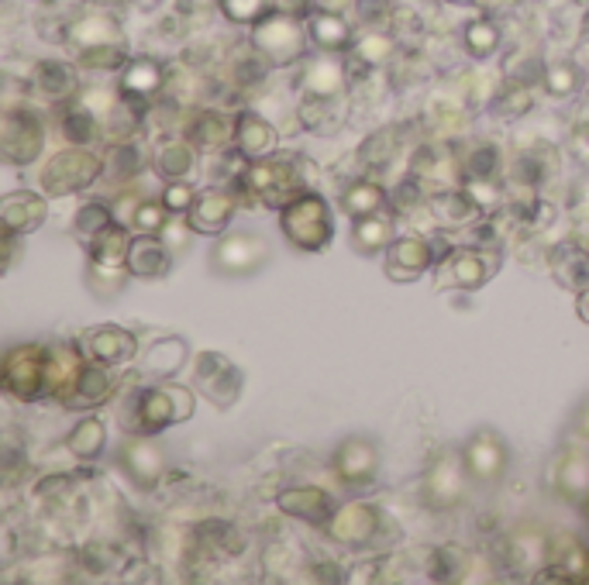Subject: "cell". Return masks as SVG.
<instances>
[{"label": "cell", "mask_w": 589, "mask_h": 585, "mask_svg": "<svg viewBox=\"0 0 589 585\" xmlns=\"http://www.w3.org/2000/svg\"><path fill=\"white\" fill-rule=\"evenodd\" d=\"M279 228H283V238L293 248H300V252H321L331 241V234H335L331 210L317 193H297L290 204H283V210H279Z\"/></svg>", "instance_id": "1"}, {"label": "cell", "mask_w": 589, "mask_h": 585, "mask_svg": "<svg viewBox=\"0 0 589 585\" xmlns=\"http://www.w3.org/2000/svg\"><path fill=\"white\" fill-rule=\"evenodd\" d=\"M193 393L186 386H176V382H162V386H152L145 393H138L135 400V431L142 434H159L166 431L169 424H183V420L193 417Z\"/></svg>", "instance_id": "2"}, {"label": "cell", "mask_w": 589, "mask_h": 585, "mask_svg": "<svg viewBox=\"0 0 589 585\" xmlns=\"http://www.w3.org/2000/svg\"><path fill=\"white\" fill-rule=\"evenodd\" d=\"M104 173V159L87 152L83 145L66 148V152L52 155L42 169V190L49 197H69L76 190H87Z\"/></svg>", "instance_id": "3"}, {"label": "cell", "mask_w": 589, "mask_h": 585, "mask_svg": "<svg viewBox=\"0 0 589 585\" xmlns=\"http://www.w3.org/2000/svg\"><path fill=\"white\" fill-rule=\"evenodd\" d=\"M193 386L200 396L214 403L217 410H228L238 403L245 389V376L228 355L221 351H200L197 362H193Z\"/></svg>", "instance_id": "4"}, {"label": "cell", "mask_w": 589, "mask_h": 585, "mask_svg": "<svg viewBox=\"0 0 589 585\" xmlns=\"http://www.w3.org/2000/svg\"><path fill=\"white\" fill-rule=\"evenodd\" d=\"M45 362H49V348L42 345H18L4 355L0 365V379H4V393L14 400L28 403L45 393Z\"/></svg>", "instance_id": "5"}, {"label": "cell", "mask_w": 589, "mask_h": 585, "mask_svg": "<svg viewBox=\"0 0 589 585\" xmlns=\"http://www.w3.org/2000/svg\"><path fill=\"white\" fill-rule=\"evenodd\" d=\"M45 145V131L42 121L25 107H7L0 117V155L14 166H28L38 159Z\"/></svg>", "instance_id": "6"}, {"label": "cell", "mask_w": 589, "mask_h": 585, "mask_svg": "<svg viewBox=\"0 0 589 585\" xmlns=\"http://www.w3.org/2000/svg\"><path fill=\"white\" fill-rule=\"evenodd\" d=\"M211 262L224 276H252V272H259L262 265L269 262V245H266V238L248 234V231L224 234L214 245Z\"/></svg>", "instance_id": "7"}, {"label": "cell", "mask_w": 589, "mask_h": 585, "mask_svg": "<svg viewBox=\"0 0 589 585\" xmlns=\"http://www.w3.org/2000/svg\"><path fill=\"white\" fill-rule=\"evenodd\" d=\"M462 458H465L469 475L479 482V486H493V482H500L510 465L507 444H503L500 434L490 431V427H479V431L469 434V441H465V448H462Z\"/></svg>", "instance_id": "8"}, {"label": "cell", "mask_w": 589, "mask_h": 585, "mask_svg": "<svg viewBox=\"0 0 589 585\" xmlns=\"http://www.w3.org/2000/svg\"><path fill=\"white\" fill-rule=\"evenodd\" d=\"M335 475L345 482L348 489H362L376 479V468H379V448L362 434H352L335 448Z\"/></svg>", "instance_id": "9"}, {"label": "cell", "mask_w": 589, "mask_h": 585, "mask_svg": "<svg viewBox=\"0 0 589 585\" xmlns=\"http://www.w3.org/2000/svg\"><path fill=\"white\" fill-rule=\"evenodd\" d=\"M469 479L472 475H469V468H465V458L452 455V451L438 455V462H434L428 472V482H424V489H428V503L438 506V510H452V506H459Z\"/></svg>", "instance_id": "10"}, {"label": "cell", "mask_w": 589, "mask_h": 585, "mask_svg": "<svg viewBox=\"0 0 589 585\" xmlns=\"http://www.w3.org/2000/svg\"><path fill=\"white\" fill-rule=\"evenodd\" d=\"M490 259L476 248H452L438 265V290H479L490 279Z\"/></svg>", "instance_id": "11"}, {"label": "cell", "mask_w": 589, "mask_h": 585, "mask_svg": "<svg viewBox=\"0 0 589 585\" xmlns=\"http://www.w3.org/2000/svg\"><path fill=\"white\" fill-rule=\"evenodd\" d=\"M255 49L276 66L297 62L304 56V28L290 18H269L255 25Z\"/></svg>", "instance_id": "12"}, {"label": "cell", "mask_w": 589, "mask_h": 585, "mask_svg": "<svg viewBox=\"0 0 589 585\" xmlns=\"http://www.w3.org/2000/svg\"><path fill=\"white\" fill-rule=\"evenodd\" d=\"M121 465L138 489H155L166 475V451L152 441V434L128 438L121 448Z\"/></svg>", "instance_id": "13"}, {"label": "cell", "mask_w": 589, "mask_h": 585, "mask_svg": "<svg viewBox=\"0 0 589 585\" xmlns=\"http://www.w3.org/2000/svg\"><path fill=\"white\" fill-rule=\"evenodd\" d=\"M80 348L90 362L100 365H121L128 362L138 351V341L131 331H124L118 324H104V327H90V331L80 334Z\"/></svg>", "instance_id": "14"}, {"label": "cell", "mask_w": 589, "mask_h": 585, "mask_svg": "<svg viewBox=\"0 0 589 585\" xmlns=\"http://www.w3.org/2000/svg\"><path fill=\"white\" fill-rule=\"evenodd\" d=\"M245 186L248 193L262 200V204H290L286 193L297 186L293 179V166L290 162H276V159H255L252 166L245 169Z\"/></svg>", "instance_id": "15"}, {"label": "cell", "mask_w": 589, "mask_h": 585, "mask_svg": "<svg viewBox=\"0 0 589 585\" xmlns=\"http://www.w3.org/2000/svg\"><path fill=\"white\" fill-rule=\"evenodd\" d=\"M83 369H87V362H83V348H73V345L49 348V362H45V396L66 403L69 396H73Z\"/></svg>", "instance_id": "16"}, {"label": "cell", "mask_w": 589, "mask_h": 585, "mask_svg": "<svg viewBox=\"0 0 589 585\" xmlns=\"http://www.w3.org/2000/svg\"><path fill=\"white\" fill-rule=\"evenodd\" d=\"M379 527H383L379 510L369 503H345L328 520V534L338 544H369L379 534Z\"/></svg>", "instance_id": "17"}, {"label": "cell", "mask_w": 589, "mask_h": 585, "mask_svg": "<svg viewBox=\"0 0 589 585\" xmlns=\"http://www.w3.org/2000/svg\"><path fill=\"white\" fill-rule=\"evenodd\" d=\"M431 245L417 234L410 238H397L390 248H386V279L393 283H414L424 272L431 269Z\"/></svg>", "instance_id": "18"}, {"label": "cell", "mask_w": 589, "mask_h": 585, "mask_svg": "<svg viewBox=\"0 0 589 585\" xmlns=\"http://www.w3.org/2000/svg\"><path fill=\"white\" fill-rule=\"evenodd\" d=\"M545 565H548V575L558 582H586L589 579V551L583 548V541L572 534H558L548 541Z\"/></svg>", "instance_id": "19"}, {"label": "cell", "mask_w": 589, "mask_h": 585, "mask_svg": "<svg viewBox=\"0 0 589 585\" xmlns=\"http://www.w3.org/2000/svg\"><path fill=\"white\" fill-rule=\"evenodd\" d=\"M276 506L293 520H304V524H328L335 506H331V496L317 486H286L283 493L276 496Z\"/></svg>", "instance_id": "20"}, {"label": "cell", "mask_w": 589, "mask_h": 585, "mask_svg": "<svg viewBox=\"0 0 589 585\" xmlns=\"http://www.w3.org/2000/svg\"><path fill=\"white\" fill-rule=\"evenodd\" d=\"M45 210H49L45 197H38L31 190H14L0 200V224H4V231L28 234L45 221Z\"/></svg>", "instance_id": "21"}, {"label": "cell", "mask_w": 589, "mask_h": 585, "mask_svg": "<svg viewBox=\"0 0 589 585\" xmlns=\"http://www.w3.org/2000/svg\"><path fill=\"white\" fill-rule=\"evenodd\" d=\"M173 265V248L166 241H159L155 234H142V238H131L128 248V272L138 279H159L169 272Z\"/></svg>", "instance_id": "22"}, {"label": "cell", "mask_w": 589, "mask_h": 585, "mask_svg": "<svg viewBox=\"0 0 589 585\" xmlns=\"http://www.w3.org/2000/svg\"><path fill=\"white\" fill-rule=\"evenodd\" d=\"M555 493L569 503H589V455L579 448L562 451L555 462Z\"/></svg>", "instance_id": "23"}, {"label": "cell", "mask_w": 589, "mask_h": 585, "mask_svg": "<svg viewBox=\"0 0 589 585\" xmlns=\"http://www.w3.org/2000/svg\"><path fill=\"white\" fill-rule=\"evenodd\" d=\"M231 217H235V200L221 190H204V193H197L186 221L200 234H221L231 224Z\"/></svg>", "instance_id": "24"}, {"label": "cell", "mask_w": 589, "mask_h": 585, "mask_svg": "<svg viewBox=\"0 0 589 585\" xmlns=\"http://www.w3.org/2000/svg\"><path fill=\"white\" fill-rule=\"evenodd\" d=\"M186 358H190V345H186L183 338H176V334H169V338H159L155 345L145 348V355L138 358V365H142L145 376L169 379L183 369Z\"/></svg>", "instance_id": "25"}, {"label": "cell", "mask_w": 589, "mask_h": 585, "mask_svg": "<svg viewBox=\"0 0 589 585\" xmlns=\"http://www.w3.org/2000/svg\"><path fill=\"white\" fill-rule=\"evenodd\" d=\"M431 214L438 224L445 228H465L472 224L479 214H483V204H479L476 193H465V190H441L431 197Z\"/></svg>", "instance_id": "26"}, {"label": "cell", "mask_w": 589, "mask_h": 585, "mask_svg": "<svg viewBox=\"0 0 589 585\" xmlns=\"http://www.w3.org/2000/svg\"><path fill=\"white\" fill-rule=\"evenodd\" d=\"M393 234H397V224H393V217L390 214H366V217H355V224H352V245H355V252H362V255H376V252H383V248H390L393 241Z\"/></svg>", "instance_id": "27"}, {"label": "cell", "mask_w": 589, "mask_h": 585, "mask_svg": "<svg viewBox=\"0 0 589 585\" xmlns=\"http://www.w3.org/2000/svg\"><path fill=\"white\" fill-rule=\"evenodd\" d=\"M107 369H111V365H100V362L87 365L80 382H76L73 396L66 400V407L93 410V407H100V403H107V396L114 393V376Z\"/></svg>", "instance_id": "28"}, {"label": "cell", "mask_w": 589, "mask_h": 585, "mask_svg": "<svg viewBox=\"0 0 589 585\" xmlns=\"http://www.w3.org/2000/svg\"><path fill=\"white\" fill-rule=\"evenodd\" d=\"M552 276L572 293L586 290V283H589V255L579 245L565 241V245H558L552 252Z\"/></svg>", "instance_id": "29"}, {"label": "cell", "mask_w": 589, "mask_h": 585, "mask_svg": "<svg viewBox=\"0 0 589 585\" xmlns=\"http://www.w3.org/2000/svg\"><path fill=\"white\" fill-rule=\"evenodd\" d=\"M235 145H238V152L248 155V159H259V155L273 152V145H276L273 124L262 121V117L252 114V111L238 114V121H235Z\"/></svg>", "instance_id": "30"}, {"label": "cell", "mask_w": 589, "mask_h": 585, "mask_svg": "<svg viewBox=\"0 0 589 585\" xmlns=\"http://www.w3.org/2000/svg\"><path fill=\"white\" fill-rule=\"evenodd\" d=\"M300 87L310 100H331L338 97L341 87H345V69L338 62H331L328 56L307 62V73L300 76Z\"/></svg>", "instance_id": "31"}, {"label": "cell", "mask_w": 589, "mask_h": 585, "mask_svg": "<svg viewBox=\"0 0 589 585\" xmlns=\"http://www.w3.org/2000/svg\"><path fill=\"white\" fill-rule=\"evenodd\" d=\"M104 444H107V431L97 417H83L73 431L66 434V451L80 462H93V458L104 455Z\"/></svg>", "instance_id": "32"}, {"label": "cell", "mask_w": 589, "mask_h": 585, "mask_svg": "<svg viewBox=\"0 0 589 585\" xmlns=\"http://www.w3.org/2000/svg\"><path fill=\"white\" fill-rule=\"evenodd\" d=\"M383 204H386V190L379 183H369V179H359V183H352L341 193V210L348 217L376 214V210H383Z\"/></svg>", "instance_id": "33"}, {"label": "cell", "mask_w": 589, "mask_h": 585, "mask_svg": "<svg viewBox=\"0 0 589 585\" xmlns=\"http://www.w3.org/2000/svg\"><path fill=\"white\" fill-rule=\"evenodd\" d=\"M128 248L131 238L128 231L111 224L107 231H100L97 238L90 241V262H104V265H128Z\"/></svg>", "instance_id": "34"}, {"label": "cell", "mask_w": 589, "mask_h": 585, "mask_svg": "<svg viewBox=\"0 0 589 585\" xmlns=\"http://www.w3.org/2000/svg\"><path fill=\"white\" fill-rule=\"evenodd\" d=\"M193 162H197V155L186 142H166L155 152V173L162 179H186L193 173Z\"/></svg>", "instance_id": "35"}, {"label": "cell", "mask_w": 589, "mask_h": 585, "mask_svg": "<svg viewBox=\"0 0 589 585\" xmlns=\"http://www.w3.org/2000/svg\"><path fill=\"white\" fill-rule=\"evenodd\" d=\"M159 83H162V69L155 66L152 59H138V62H131V69L124 73L121 90L128 93V97H152V93L159 90Z\"/></svg>", "instance_id": "36"}, {"label": "cell", "mask_w": 589, "mask_h": 585, "mask_svg": "<svg viewBox=\"0 0 589 585\" xmlns=\"http://www.w3.org/2000/svg\"><path fill=\"white\" fill-rule=\"evenodd\" d=\"M228 138H235V121H228L224 114L207 111V114H200L197 121H193V142H197V145L217 148V145L228 142Z\"/></svg>", "instance_id": "37"}, {"label": "cell", "mask_w": 589, "mask_h": 585, "mask_svg": "<svg viewBox=\"0 0 589 585\" xmlns=\"http://www.w3.org/2000/svg\"><path fill=\"white\" fill-rule=\"evenodd\" d=\"M310 38H314L321 49L338 52V49H345L348 45L352 31H348V25L338 18V14H317V18L310 21Z\"/></svg>", "instance_id": "38"}, {"label": "cell", "mask_w": 589, "mask_h": 585, "mask_svg": "<svg viewBox=\"0 0 589 585\" xmlns=\"http://www.w3.org/2000/svg\"><path fill=\"white\" fill-rule=\"evenodd\" d=\"M128 265H104V262H90L87 269V283L90 290L100 296V300H107V296H118L124 290V279H128Z\"/></svg>", "instance_id": "39"}, {"label": "cell", "mask_w": 589, "mask_h": 585, "mask_svg": "<svg viewBox=\"0 0 589 585\" xmlns=\"http://www.w3.org/2000/svg\"><path fill=\"white\" fill-rule=\"evenodd\" d=\"M38 87L49 93V97H66L76 87V76L66 62H42L38 66Z\"/></svg>", "instance_id": "40"}, {"label": "cell", "mask_w": 589, "mask_h": 585, "mask_svg": "<svg viewBox=\"0 0 589 585\" xmlns=\"http://www.w3.org/2000/svg\"><path fill=\"white\" fill-rule=\"evenodd\" d=\"M114 224V210H107L104 204H83L76 210V231L87 241L97 238L100 231H107Z\"/></svg>", "instance_id": "41"}, {"label": "cell", "mask_w": 589, "mask_h": 585, "mask_svg": "<svg viewBox=\"0 0 589 585\" xmlns=\"http://www.w3.org/2000/svg\"><path fill=\"white\" fill-rule=\"evenodd\" d=\"M166 224H169V207L162 200H145V204H138L135 217H131V228L138 234H162Z\"/></svg>", "instance_id": "42"}, {"label": "cell", "mask_w": 589, "mask_h": 585, "mask_svg": "<svg viewBox=\"0 0 589 585\" xmlns=\"http://www.w3.org/2000/svg\"><path fill=\"white\" fill-rule=\"evenodd\" d=\"M496 42H500V31L490 21H472L469 28H465V49L472 52V56H490L496 49Z\"/></svg>", "instance_id": "43"}, {"label": "cell", "mask_w": 589, "mask_h": 585, "mask_svg": "<svg viewBox=\"0 0 589 585\" xmlns=\"http://www.w3.org/2000/svg\"><path fill=\"white\" fill-rule=\"evenodd\" d=\"M104 169L111 173V179H118V183H124V179L138 176V169H142V152L131 145H121L111 152V159L104 162Z\"/></svg>", "instance_id": "44"}, {"label": "cell", "mask_w": 589, "mask_h": 585, "mask_svg": "<svg viewBox=\"0 0 589 585\" xmlns=\"http://www.w3.org/2000/svg\"><path fill=\"white\" fill-rule=\"evenodd\" d=\"M62 131H66V138L73 145L87 148L93 138H97V121H93L90 111H83V107H80V111H73V114L66 117V121H62Z\"/></svg>", "instance_id": "45"}, {"label": "cell", "mask_w": 589, "mask_h": 585, "mask_svg": "<svg viewBox=\"0 0 589 585\" xmlns=\"http://www.w3.org/2000/svg\"><path fill=\"white\" fill-rule=\"evenodd\" d=\"M465 169H469V176L476 179V183H486V179H493L496 169H500V152L490 145H479L476 152L465 159Z\"/></svg>", "instance_id": "46"}, {"label": "cell", "mask_w": 589, "mask_h": 585, "mask_svg": "<svg viewBox=\"0 0 589 585\" xmlns=\"http://www.w3.org/2000/svg\"><path fill=\"white\" fill-rule=\"evenodd\" d=\"M193 200H197V193H193V186L183 183V179H173V183L166 186V193H162V204L169 207V214H190Z\"/></svg>", "instance_id": "47"}, {"label": "cell", "mask_w": 589, "mask_h": 585, "mask_svg": "<svg viewBox=\"0 0 589 585\" xmlns=\"http://www.w3.org/2000/svg\"><path fill=\"white\" fill-rule=\"evenodd\" d=\"M80 62L87 69H111L121 62V49L118 45H90V49H83Z\"/></svg>", "instance_id": "48"}, {"label": "cell", "mask_w": 589, "mask_h": 585, "mask_svg": "<svg viewBox=\"0 0 589 585\" xmlns=\"http://www.w3.org/2000/svg\"><path fill=\"white\" fill-rule=\"evenodd\" d=\"M527 111H531V93H527L524 87L507 90L500 100H496V114L500 117H521Z\"/></svg>", "instance_id": "49"}, {"label": "cell", "mask_w": 589, "mask_h": 585, "mask_svg": "<svg viewBox=\"0 0 589 585\" xmlns=\"http://www.w3.org/2000/svg\"><path fill=\"white\" fill-rule=\"evenodd\" d=\"M548 93L552 97H569L572 90H576V69L572 66H555V69H548Z\"/></svg>", "instance_id": "50"}, {"label": "cell", "mask_w": 589, "mask_h": 585, "mask_svg": "<svg viewBox=\"0 0 589 585\" xmlns=\"http://www.w3.org/2000/svg\"><path fill=\"white\" fill-rule=\"evenodd\" d=\"M221 7L231 21H255L266 11V0H221Z\"/></svg>", "instance_id": "51"}, {"label": "cell", "mask_w": 589, "mask_h": 585, "mask_svg": "<svg viewBox=\"0 0 589 585\" xmlns=\"http://www.w3.org/2000/svg\"><path fill=\"white\" fill-rule=\"evenodd\" d=\"M359 56L366 59V62H383L386 56H390V38H386V35H369V38H362Z\"/></svg>", "instance_id": "52"}, {"label": "cell", "mask_w": 589, "mask_h": 585, "mask_svg": "<svg viewBox=\"0 0 589 585\" xmlns=\"http://www.w3.org/2000/svg\"><path fill=\"white\" fill-rule=\"evenodd\" d=\"M190 231H193L190 221H186V224H173V221H169L166 228H162V234H166L162 241H166L169 248H176V252H180V248L186 245V234H190Z\"/></svg>", "instance_id": "53"}, {"label": "cell", "mask_w": 589, "mask_h": 585, "mask_svg": "<svg viewBox=\"0 0 589 585\" xmlns=\"http://www.w3.org/2000/svg\"><path fill=\"white\" fill-rule=\"evenodd\" d=\"M576 427H579V434H583V438L589 441V400H586L583 407H579V413H576Z\"/></svg>", "instance_id": "54"}, {"label": "cell", "mask_w": 589, "mask_h": 585, "mask_svg": "<svg viewBox=\"0 0 589 585\" xmlns=\"http://www.w3.org/2000/svg\"><path fill=\"white\" fill-rule=\"evenodd\" d=\"M579 317L589 324V290H583V296H579Z\"/></svg>", "instance_id": "55"}, {"label": "cell", "mask_w": 589, "mask_h": 585, "mask_svg": "<svg viewBox=\"0 0 589 585\" xmlns=\"http://www.w3.org/2000/svg\"><path fill=\"white\" fill-rule=\"evenodd\" d=\"M483 7H503V4H514V0H479Z\"/></svg>", "instance_id": "56"}]
</instances>
